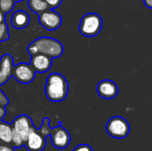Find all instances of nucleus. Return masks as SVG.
Segmentation results:
<instances>
[{
    "instance_id": "9b49d317",
    "label": "nucleus",
    "mask_w": 152,
    "mask_h": 151,
    "mask_svg": "<svg viewBox=\"0 0 152 151\" xmlns=\"http://www.w3.org/2000/svg\"><path fill=\"white\" fill-rule=\"evenodd\" d=\"M13 60L11 54L5 53L0 59V86L4 85L11 77L13 71Z\"/></svg>"
},
{
    "instance_id": "412c9836",
    "label": "nucleus",
    "mask_w": 152,
    "mask_h": 151,
    "mask_svg": "<svg viewBox=\"0 0 152 151\" xmlns=\"http://www.w3.org/2000/svg\"><path fill=\"white\" fill-rule=\"evenodd\" d=\"M45 1H46L47 4L49 5V7L51 9L58 8L61 5V2H62V0H45Z\"/></svg>"
},
{
    "instance_id": "5701e85b",
    "label": "nucleus",
    "mask_w": 152,
    "mask_h": 151,
    "mask_svg": "<svg viewBox=\"0 0 152 151\" xmlns=\"http://www.w3.org/2000/svg\"><path fill=\"white\" fill-rule=\"evenodd\" d=\"M0 151H15V148L11 144L0 142Z\"/></svg>"
},
{
    "instance_id": "9d476101",
    "label": "nucleus",
    "mask_w": 152,
    "mask_h": 151,
    "mask_svg": "<svg viewBox=\"0 0 152 151\" xmlns=\"http://www.w3.org/2000/svg\"><path fill=\"white\" fill-rule=\"evenodd\" d=\"M97 93L102 99H114L118 93V85L110 79H103L97 85Z\"/></svg>"
},
{
    "instance_id": "a878e982",
    "label": "nucleus",
    "mask_w": 152,
    "mask_h": 151,
    "mask_svg": "<svg viewBox=\"0 0 152 151\" xmlns=\"http://www.w3.org/2000/svg\"><path fill=\"white\" fill-rule=\"evenodd\" d=\"M3 21H5V14L2 11H0V23Z\"/></svg>"
},
{
    "instance_id": "b1692460",
    "label": "nucleus",
    "mask_w": 152,
    "mask_h": 151,
    "mask_svg": "<svg viewBox=\"0 0 152 151\" xmlns=\"http://www.w3.org/2000/svg\"><path fill=\"white\" fill-rule=\"evenodd\" d=\"M5 114H6L5 107L0 106V121H2V120H3V118L4 117Z\"/></svg>"
},
{
    "instance_id": "1a4fd4ad",
    "label": "nucleus",
    "mask_w": 152,
    "mask_h": 151,
    "mask_svg": "<svg viewBox=\"0 0 152 151\" xmlns=\"http://www.w3.org/2000/svg\"><path fill=\"white\" fill-rule=\"evenodd\" d=\"M53 58L43 53H37L30 58V66L36 73H45L50 70L53 65Z\"/></svg>"
},
{
    "instance_id": "4468645a",
    "label": "nucleus",
    "mask_w": 152,
    "mask_h": 151,
    "mask_svg": "<svg viewBox=\"0 0 152 151\" xmlns=\"http://www.w3.org/2000/svg\"><path fill=\"white\" fill-rule=\"evenodd\" d=\"M12 125L0 121V142L12 144Z\"/></svg>"
},
{
    "instance_id": "a211bd4d",
    "label": "nucleus",
    "mask_w": 152,
    "mask_h": 151,
    "mask_svg": "<svg viewBox=\"0 0 152 151\" xmlns=\"http://www.w3.org/2000/svg\"><path fill=\"white\" fill-rule=\"evenodd\" d=\"M12 144L14 148H20L24 146L25 144L20 133H17L13 128H12Z\"/></svg>"
},
{
    "instance_id": "f8f14e48",
    "label": "nucleus",
    "mask_w": 152,
    "mask_h": 151,
    "mask_svg": "<svg viewBox=\"0 0 152 151\" xmlns=\"http://www.w3.org/2000/svg\"><path fill=\"white\" fill-rule=\"evenodd\" d=\"M24 146L28 151H42L46 146L45 137L36 129V131L28 135Z\"/></svg>"
},
{
    "instance_id": "f257e3e1",
    "label": "nucleus",
    "mask_w": 152,
    "mask_h": 151,
    "mask_svg": "<svg viewBox=\"0 0 152 151\" xmlns=\"http://www.w3.org/2000/svg\"><path fill=\"white\" fill-rule=\"evenodd\" d=\"M63 51V45L59 40L47 36L37 38L27 47V52L30 56L37 53H43L52 57L53 59L60 58L62 55Z\"/></svg>"
},
{
    "instance_id": "20e7f679",
    "label": "nucleus",
    "mask_w": 152,
    "mask_h": 151,
    "mask_svg": "<svg viewBox=\"0 0 152 151\" xmlns=\"http://www.w3.org/2000/svg\"><path fill=\"white\" fill-rule=\"evenodd\" d=\"M106 131L110 136L115 139H125L130 133V125L126 118L116 116L107 122Z\"/></svg>"
},
{
    "instance_id": "4be33fe9",
    "label": "nucleus",
    "mask_w": 152,
    "mask_h": 151,
    "mask_svg": "<svg viewBox=\"0 0 152 151\" xmlns=\"http://www.w3.org/2000/svg\"><path fill=\"white\" fill-rule=\"evenodd\" d=\"M72 151H94L92 147L88 144H80L77 146Z\"/></svg>"
},
{
    "instance_id": "bb28decb",
    "label": "nucleus",
    "mask_w": 152,
    "mask_h": 151,
    "mask_svg": "<svg viewBox=\"0 0 152 151\" xmlns=\"http://www.w3.org/2000/svg\"><path fill=\"white\" fill-rule=\"evenodd\" d=\"M15 1V3H20V2H22L23 0H14Z\"/></svg>"
},
{
    "instance_id": "0eeeda50",
    "label": "nucleus",
    "mask_w": 152,
    "mask_h": 151,
    "mask_svg": "<svg viewBox=\"0 0 152 151\" xmlns=\"http://www.w3.org/2000/svg\"><path fill=\"white\" fill-rule=\"evenodd\" d=\"M12 77L15 80L20 84H29L33 82L36 77V72L30 66V64L20 62L14 66L12 71Z\"/></svg>"
},
{
    "instance_id": "2eb2a0df",
    "label": "nucleus",
    "mask_w": 152,
    "mask_h": 151,
    "mask_svg": "<svg viewBox=\"0 0 152 151\" xmlns=\"http://www.w3.org/2000/svg\"><path fill=\"white\" fill-rule=\"evenodd\" d=\"M28 6L31 12L37 14H39L50 8L45 0H28Z\"/></svg>"
},
{
    "instance_id": "423d86ee",
    "label": "nucleus",
    "mask_w": 152,
    "mask_h": 151,
    "mask_svg": "<svg viewBox=\"0 0 152 151\" xmlns=\"http://www.w3.org/2000/svg\"><path fill=\"white\" fill-rule=\"evenodd\" d=\"M12 128L20 133L24 142L28 140V135L36 131V128L33 125L31 118L27 115H20L18 116L12 124Z\"/></svg>"
},
{
    "instance_id": "7ed1b4c3",
    "label": "nucleus",
    "mask_w": 152,
    "mask_h": 151,
    "mask_svg": "<svg viewBox=\"0 0 152 151\" xmlns=\"http://www.w3.org/2000/svg\"><path fill=\"white\" fill-rule=\"evenodd\" d=\"M102 28V19L96 12L85 14L79 23V32L86 37L96 36Z\"/></svg>"
},
{
    "instance_id": "6e6552de",
    "label": "nucleus",
    "mask_w": 152,
    "mask_h": 151,
    "mask_svg": "<svg viewBox=\"0 0 152 151\" xmlns=\"http://www.w3.org/2000/svg\"><path fill=\"white\" fill-rule=\"evenodd\" d=\"M70 134L61 125H59L53 129L51 133V142L54 148L59 150L66 149L70 143Z\"/></svg>"
},
{
    "instance_id": "dca6fc26",
    "label": "nucleus",
    "mask_w": 152,
    "mask_h": 151,
    "mask_svg": "<svg viewBox=\"0 0 152 151\" xmlns=\"http://www.w3.org/2000/svg\"><path fill=\"white\" fill-rule=\"evenodd\" d=\"M14 0H0V11H2L4 14L12 12L14 8Z\"/></svg>"
},
{
    "instance_id": "aec40b11",
    "label": "nucleus",
    "mask_w": 152,
    "mask_h": 151,
    "mask_svg": "<svg viewBox=\"0 0 152 151\" xmlns=\"http://www.w3.org/2000/svg\"><path fill=\"white\" fill-rule=\"evenodd\" d=\"M9 104V99L8 97L4 93L2 90H0V106L6 107Z\"/></svg>"
},
{
    "instance_id": "ddd939ff",
    "label": "nucleus",
    "mask_w": 152,
    "mask_h": 151,
    "mask_svg": "<svg viewBox=\"0 0 152 151\" xmlns=\"http://www.w3.org/2000/svg\"><path fill=\"white\" fill-rule=\"evenodd\" d=\"M30 18L27 12L22 10H18L13 12L11 18V24L12 28L17 29H23L27 28L29 24Z\"/></svg>"
},
{
    "instance_id": "6ab92c4d",
    "label": "nucleus",
    "mask_w": 152,
    "mask_h": 151,
    "mask_svg": "<svg viewBox=\"0 0 152 151\" xmlns=\"http://www.w3.org/2000/svg\"><path fill=\"white\" fill-rule=\"evenodd\" d=\"M49 123H50V120H49L47 117L44 118V120H43V125H42L41 128L38 129V132H39L43 136H45V137H46L47 135L51 134L52 132H53V128H51V127L49 126Z\"/></svg>"
},
{
    "instance_id": "f03ea898",
    "label": "nucleus",
    "mask_w": 152,
    "mask_h": 151,
    "mask_svg": "<svg viewBox=\"0 0 152 151\" xmlns=\"http://www.w3.org/2000/svg\"><path fill=\"white\" fill-rule=\"evenodd\" d=\"M45 93L47 99L53 102H60L67 98L69 83L60 73H52L47 77Z\"/></svg>"
},
{
    "instance_id": "393cba45",
    "label": "nucleus",
    "mask_w": 152,
    "mask_h": 151,
    "mask_svg": "<svg viewBox=\"0 0 152 151\" xmlns=\"http://www.w3.org/2000/svg\"><path fill=\"white\" fill-rule=\"evenodd\" d=\"M143 4L146 7L152 9V0H143Z\"/></svg>"
},
{
    "instance_id": "f3484780",
    "label": "nucleus",
    "mask_w": 152,
    "mask_h": 151,
    "mask_svg": "<svg viewBox=\"0 0 152 151\" xmlns=\"http://www.w3.org/2000/svg\"><path fill=\"white\" fill-rule=\"evenodd\" d=\"M10 38L9 27L5 21L0 23V42L7 41Z\"/></svg>"
},
{
    "instance_id": "39448f33",
    "label": "nucleus",
    "mask_w": 152,
    "mask_h": 151,
    "mask_svg": "<svg viewBox=\"0 0 152 151\" xmlns=\"http://www.w3.org/2000/svg\"><path fill=\"white\" fill-rule=\"evenodd\" d=\"M38 21L40 25L46 30L53 31L61 27L62 23V18L58 12L49 8L38 14Z\"/></svg>"
}]
</instances>
